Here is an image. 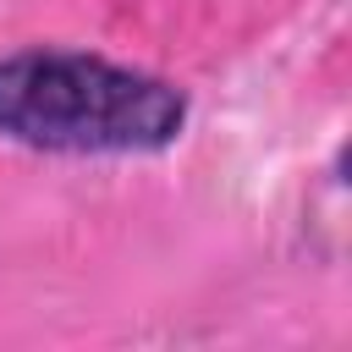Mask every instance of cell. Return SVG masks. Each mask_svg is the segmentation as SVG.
Returning a JSON list of instances; mask_svg holds the SVG:
<instances>
[{
	"label": "cell",
	"instance_id": "cell-1",
	"mask_svg": "<svg viewBox=\"0 0 352 352\" xmlns=\"http://www.w3.org/2000/svg\"><path fill=\"white\" fill-rule=\"evenodd\" d=\"M170 82L77 50L0 55V138L38 154H154L182 138Z\"/></svg>",
	"mask_w": 352,
	"mask_h": 352
}]
</instances>
